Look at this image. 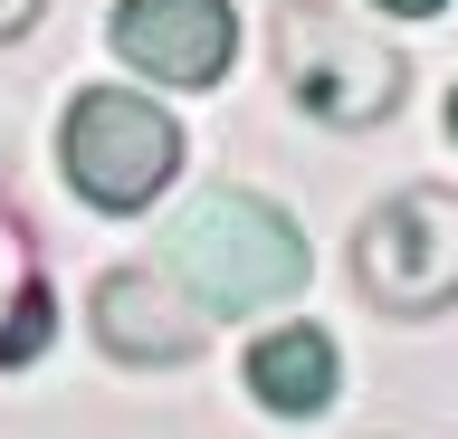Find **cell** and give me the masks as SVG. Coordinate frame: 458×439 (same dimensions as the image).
Instances as JSON below:
<instances>
[{
  "instance_id": "277c9868",
  "label": "cell",
  "mask_w": 458,
  "mask_h": 439,
  "mask_svg": "<svg viewBox=\"0 0 458 439\" xmlns=\"http://www.w3.org/2000/svg\"><path fill=\"white\" fill-rule=\"evenodd\" d=\"M353 287L392 325H429L458 306V182H401L353 230Z\"/></svg>"
},
{
  "instance_id": "8fae6325",
  "label": "cell",
  "mask_w": 458,
  "mask_h": 439,
  "mask_svg": "<svg viewBox=\"0 0 458 439\" xmlns=\"http://www.w3.org/2000/svg\"><path fill=\"white\" fill-rule=\"evenodd\" d=\"M449 144H458V87H449Z\"/></svg>"
},
{
  "instance_id": "5b68a950",
  "label": "cell",
  "mask_w": 458,
  "mask_h": 439,
  "mask_svg": "<svg viewBox=\"0 0 458 439\" xmlns=\"http://www.w3.org/2000/svg\"><path fill=\"white\" fill-rule=\"evenodd\" d=\"M106 38L134 77H153L172 96H200V87H220L229 58H239V10L229 0H114Z\"/></svg>"
},
{
  "instance_id": "52a82bcc",
  "label": "cell",
  "mask_w": 458,
  "mask_h": 439,
  "mask_svg": "<svg viewBox=\"0 0 458 439\" xmlns=\"http://www.w3.org/2000/svg\"><path fill=\"white\" fill-rule=\"evenodd\" d=\"M344 382V353L325 325H267L249 344V401H267L277 420H325Z\"/></svg>"
},
{
  "instance_id": "7a4b0ae2",
  "label": "cell",
  "mask_w": 458,
  "mask_h": 439,
  "mask_svg": "<svg viewBox=\"0 0 458 439\" xmlns=\"http://www.w3.org/2000/svg\"><path fill=\"white\" fill-rule=\"evenodd\" d=\"M267 48H277V87L296 96V115L335 124V134H363V124L401 115V87H411L401 48L382 30H363L353 10H335V0H286Z\"/></svg>"
},
{
  "instance_id": "3957f363",
  "label": "cell",
  "mask_w": 458,
  "mask_h": 439,
  "mask_svg": "<svg viewBox=\"0 0 458 439\" xmlns=\"http://www.w3.org/2000/svg\"><path fill=\"white\" fill-rule=\"evenodd\" d=\"M57 173L96 210H153L182 182V124L134 87H77L57 115Z\"/></svg>"
},
{
  "instance_id": "30bf717a",
  "label": "cell",
  "mask_w": 458,
  "mask_h": 439,
  "mask_svg": "<svg viewBox=\"0 0 458 439\" xmlns=\"http://www.w3.org/2000/svg\"><path fill=\"white\" fill-rule=\"evenodd\" d=\"M382 20H429V10H449V0H372Z\"/></svg>"
},
{
  "instance_id": "6da1fadb",
  "label": "cell",
  "mask_w": 458,
  "mask_h": 439,
  "mask_svg": "<svg viewBox=\"0 0 458 439\" xmlns=\"http://www.w3.org/2000/svg\"><path fill=\"white\" fill-rule=\"evenodd\" d=\"M163 277L191 296L200 316H258V306H286L306 287V230L267 191L210 182L163 230Z\"/></svg>"
},
{
  "instance_id": "9c48e42d",
  "label": "cell",
  "mask_w": 458,
  "mask_h": 439,
  "mask_svg": "<svg viewBox=\"0 0 458 439\" xmlns=\"http://www.w3.org/2000/svg\"><path fill=\"white\" fill-rule=\"evenodd\" d=\"M38 10H48V0H0V48H10V38H29V30H38Z\"/></svg>"
},
{
  "instance_id": "8992f818",
  "label": "cell",
  "mask_w": 458,
  "mask_h": 439,
  "mask_svg": "<svg viewBox=\"0 0 458 439\" xmlns=\"http://www.w3.org/2000/svg\"><path fill=\"white\" fill-rule=\"evenodd\" d=\"M86 325H96V344H106L114 363H191L200 334H210V316L163 277V258L106 267V277L86 287Z\"/></svg>"
},
{
  "instance_id": "ba28073f",
  "label": "cell",
  "mask_w": 458,
  "mask_h": 439,
  "mask_svg": "<svg viewBox=\"0 0 458 439\" xmlns=\"http://www.w3.org/2000/svg\"><path fill=\"white\" fill-rule=\"evenodd\" d=\"M57 334V296H48V267H38V239L10 201H0V373L38 363Z\"/></svg>"
}]
</instances>
